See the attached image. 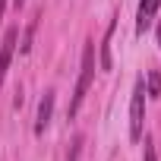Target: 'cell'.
Returning <instances> with one entry per match:
<instances>
[{
  "label": "cell",
  "instance_id": "12",
  "mask_svg": "<svg viewBox=\"0 0 161 161\" xmlns=\"http://www.w3.org/2000/svg\"><path fill=\"white\" fill-rule=\"evenodd\" d=\"M158 47H161V19H158Z\"/></svg>",
  "mask_w": 161,
  "mask_h": 161
},
{
  "label": "cell",
  "instance_id": "3",
  "mask_svg": "<svg viewBox=\"0 0 161 161\" xmlns=\"http://www.w3.org/2000/svg\"><path fill=\"white\" fill-rule=\"evenodd\" d=\"M54 101H57V92L47 89L41 104H38V117H35V136H41L47 126H51V117H54Z\"/></svg>",
  "mask_w": 161,
  "mask_h": 161
},
{
  "label": "cell",
  "instance_id": "6",
  "mask_svg": "<svg viewBox=\"0 0 161 161\" xmlns=\"http://www.w3.org/2000/svg\"><path fill=\"white\" fill-rule=\"evenodd\" d=\"M114 29H117V22L108 25L104 41H101V54H98V66H101V69H111V66H114V60H111V38H114Z\"/></svg>",
  "mask_w": 161,
  "mask_h": 161
},
{
  "label": "cell",
  "instance_id": "1",
  "mask_svg": "<svg viewBox=\"0 0 161 161\" xmlns=\"http://www.w3.org/2000/svg\"><path fill=\"white\" fill-rule=\"evenodd\" d=\"M92 79H95V41L89 38L86 47H82V63H79V79H76V89H73V98H69V108H66V117L73 120L82 108L89 89H92Z\"/></svg>",
  "mask_w": 161,
  "mask_h": 161
},
{
  "label": "cell",
  "instance_id": "10",
  "mask_svg": "<svg viewBox=\"0 0 161 161\" xmlns=\"http://www.w3.org/2000/svg\"><path fill=\"white\" fill-rule=\"evenodd\" d=\"M3 10H7V0H0V19H3Z\"/></svg>",
  "mask_w": 161,
  "mask_h": 161
},
{
  "label": "cell",
  "instance_id": "11",
  "mask_svg": "<svg viewBox=\"0 0 161 161\" xmlns=\"http://www.w3.org/2000/svg\"><path fill=\"white\" fill-rule=\"evenodd\" d=\"M22 3H25V0H13V7H16V10H22Z\"/></svg>",
  "mask_w": 161,
  "mask_h": 161
},
{
  "label": "cell",
  "instance_id": "2",
  "mask_svg": "<svg viewBox=\"0 0 161 161\" xmlns=\"http://www.w3.org/2000/svg\"><path fill=\"white\" fill-rule=\"evenodd\" d=\"M142 130H145V79H136L130 98V139L142 142Z\"/></svg>",
  "mask_w": 161,
  "mask_h": 161
},
{
  "label": "cell",
  "instance_id": "4",
  "mask_svg": "<svg viewBox=\"0 0 161 161\" xmlns=\"http://www.w3.org/2000/svg\"><path fill=\"white\" fill-rule=\"evenodd\" d=\"M16 38H19V29H7L3 41H0V86L7 79V69H10V60H13V51H16Z\"/></svg>",
  "mask_w": 161,
  "mask_h": 161
},
{
  "label": "cell",
  "instance_id": "5",
  "mask_svg": "<svg viewBox=\"0 0 161 161\" xmlns=\"http://www.w3.org/2000/svg\"><path fill=\"white\" fill-rule=\"evenodd\" d=\"M161 7V0H139V10H136V35H145L148 25L155 22V13Z\"/></svg>",
  "mask_w": 161,
  "mask_h": 161
},
{
  "label": "cell",
  "instance_id": "8",
  "mask_svg": "<svg viewBox=\"0 0 161 161\" xmlns=\"http://www.w3.org/2000/svg\"><path fill=\"white\" fill-rule=\"evenodd\" d=\"M145 95L161 98V73H158V69H152V73H148V89H145Z\"/></svg>",
  "mask_w": 161,
  "mask_h": 161
},
{
  "label": "cell",
  "instance_id": "7",
  "mask_svg": "<svg viewBox=\"0 0 161 161\" xmlns=\"http://www.w3.org/2000/svg\"><path fill=\"white\" fill-rule=\"evenodd\" d=\"M35 29H38V16L29 22V29H25V35H22V44H19V54H29V51H32V41H35Z\"/></svg>",
  "mask_w": 161,
  "mask_h": 161
},
{
  "label": "cell",
  "instance_id": "9",
  "mask_svg": "<svg viewBox=\"0 0 161 161\" xmlns=\"http://www.w3.org/2000/svg\"><path fill=\"white\" fill-rule=\"evenodd\" d=\"M142 161H158V152H155L152 136H145V158H142Z\"/></svg>",
  "mask_w": 161,
  "mask_h": 161
}]
</instances>
